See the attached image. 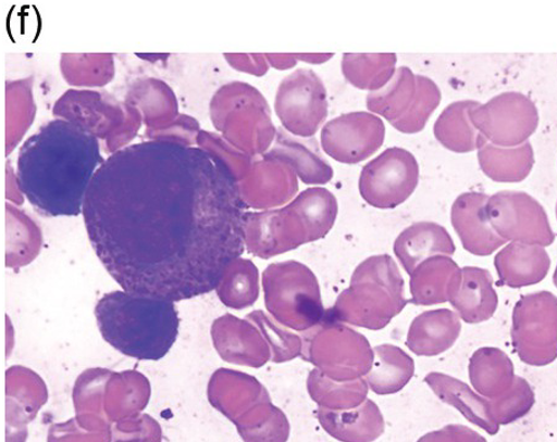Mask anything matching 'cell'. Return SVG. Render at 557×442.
<instances>
[{"label": "cell", "mask_w": 557, "mask_h": 442, "mask_svg": "<svg viewBox=\"0 0 557 442\" xmlns=\"http://www.w3.org/2000/svg\"><path fill=\"white\" fill-rule=\"evenodd\" d=\"M248 209L237 174L214 150L157 139L106 159L82 215L122 290L177 303L216 290L242 258Z\"/></svg>", "instance_id": "cell-1"}, {"label": "cell", "mask_w": 557, "mask_h": 442, "mask_svg": "<svg viewBox=\"0 0 557 442\" xmlns=\"http://www.w3.org/2000/svg\"><path fill=\"white\" fill-rule=\"evenodd\" d=\"M103 162L99 140L92 131L77 122L53 119L18 150L17 187L44 215L78 216Z\"/></svg>", "instance_id": "cell-2"}, {"label": "cell", "mask_w": 557, "mask_h": 442, "mask_svg": "<svg viewBox=\"0 0 557 442\" xmlns=\"http://www.w3.org/2000/svg\"><path fill=\"white\" fill-rule=\"evenodd\" d=\"M102 340L138 361L157 362L172 351L181 329L174 301L111 291L96 306Z\"/></svg>", "instance_id": "cell-3"}, {"label": "cell", "mask_w": 557, "mask_h": 442, "mask_svg": "<svg viewBox=\"0 0 557 442\" xmlns=\"http://www.w3.org/2000/svg\"><path fill=\"white\" fill-rule=\"evenodd\" d=\"M408 304L405 281L393 257L371 256L357 266L349 287L326 310L324 321L381 331Z\"/></svg>", "instance_id": "cell-4"}, {"label": "cell", "mask_w": 557, "mask_h": 442, "mask_svg": "<svg viewBox=\"0 0 557 442\" xmlns=\"http://www.w3.org/2000/svg\"><path fill=\"white\" fill-rule=\"evenodd\" d=\"M269 313L293 331L309 332L324 323L326 310L315 273L305 263H273L262 276Z\"/></svg>", "instance_id": "cell-5"}, {"label": "cell", "mask_w": 557, "mask_h": 442, "mask_svg": "<svg viewBox=\"0 0 557 442\" xmlns=\"http://www.w3.org/2000/svg\"><path fill=\"white\" fill-rule=\"evenodd\" d=\"M304 359L337 382L357 381L370 374L374 350L367 337L344 324L324 321L311 329Z\"/></svg>", "instance_id": "cell-6"}, {"label": "cell", "mask_w": 557, "mask_h": 442, "mask_svg": "<svg viewBox=\"0 0 557 442\" xmlns=\"http://www.w3.org/2000/svg\"><path fill=\"white\" fill-rule=\"evenodd\" d=\"M511 338L515 351L527 365L545 366L557 359V298L550 291L517 301Z\"/></svg>", "instance_id": "cell-7"}, {"label": "cell", "mask_w": 557, "mask_h": 442, "mask_svg": "<svg viewBox=\"0 0 557 442\" xmlns=\"http://www.w3.org/2000/svg\"><path fill=\"white\" fill-rule=\"evenodd\" d=\"M485 213L491 227L507 242L546 248L555 241L544 206L527 192L505 190L488 195Z\"/></svg>", "instance_id": "cell-8"}, {"label": "cell", "mask_w": 557, "mask_h": 442, "mask_svg": "<svg viewBox=\"0 0 557 442\" xmlns=\"http://www.w3.org/2000/svg\"><path fill=\"white\" fill-rule=\"evenodd\" d=\"M420 180V166L409 150L394 147L371 160L361 173L362 199L376 210H394L410 199Z\"/></svg>", "instance_id": "cell-9"}, {"label": "cell", "mask_w": 557, "mask_h": 442, "mask_svg": "<svg viewBox=\"0 0 557 442\" xmlns=\"http://www.w3.org/2000/svg\"><path fill=\"white\" fill-rule=\"evenodd\" d=\"M470 117L488 143L505 148L530 142L541 121L534 101L518 91L498 93L480 103Z\"/></svg>", "instance_id": "cell-10"}, {"label": "cell", "mask_w": 557, "mask_h": 442, "mask_svg": "<svg viewBox=\"0 0 557 442\" xmlns=\"http://www.w3.org/2000/svg\"><path fill=\"white\" fill-rule=\"evenodd\" d=\"M275 109L290 135L314 138L329 114L324 81L311 70L293 72L280 84Z\"/></svg>", "instance_id": "cell-11"}, {"label": "cell", "mask_w": 557, "mask_h": 442, "mask_svg": "<svg viewBox=\"0 0 557 442\" xmlns=\"http://www.w3.org/2000/svg\"><path fill=\"white\" fill-rule=\"evenodd\" d=\"M321 148L342 164H360L382 148L385 126L372 112H351L338 116L321 129Z\"/></svg>", "instance_id": "cell-12"}, {"label": "cell", "mask_w": 557, "mask_h": 442, "mask_svg": "<svg viewBox=\"0 0 557 442\" xmlns=\"http://www.w3.org/2000/svg\"><path fill=\"white\" fill-rule=\"evenodd\" d=\"M488 195L481 192H466L457 197L451 205L450 222L462 248L479 257L493 255L507 241L499 238L491 227L485 213Z\"/></svg>", "instance_id": "cell-13"}, {"label": "cell", "mask_w": 557, "mask_h": 442, "mask_svg": "<svg viewBox=\"0 0 557 442\" xmlns=\"http://www.w3.org/2000/svg\"><path fill=\"white\" fill-rule=\"evenodd\" d=\"M249 177L240 188L244 202L252 209H273L296 199L298 176L280 160L265 156L253 166Z\"/></svg>", "instance_id": "cell-14"}, {"label": "cell", "mask_w": 557, "mask_h": 442, "mask_svg": "<svg viewBox=\"0 0 557 442\" xmlns=\"http://www.w3.org/2000/svg\"><path fill=\"white\" fill-rule=\"evenodd\" d=\"M216 350L224 361L261 368L271 359L265 337L251 323L232 315L216 319L213 327Z\"/></svg>", "instance_id": "cell-15"}, {"label": "cell", "mask_w": 557, "mask_h": 442, "mask_svg": "<svg viewBox=\"0 0 557 442\" xmlns=\"http://www.w3.org/2000/svg\"><path fill=\"white\" fill-rule=\"evenodd\" d=\"M301 244L324 239L333 230L338 203L324 187H310L285 206Z\"/></svg>", "instance_id": "cell-16"}, {"label": "cell", "mask_w": 557, "mask_h": 442, "mask_svg": "<svg viewBox=\"0 0 557 442\" xmlns=\"http://www.w3.org/2000/svg\"><path fill=\"white\" fill-rule=\"evenodd\" d=\"M449 303L469 325H479L493 318L498 307L493 275L480 267H462Z\"/></svg>", "instance_id": "cell-17"}, {"label": "cell", "mask_w": 557, "mask_h": 442, "mask_svg": "<svg viewBox=\"0 0 557 442\" xmlns=\"http://www.w3.org/2000/svg\"><path fill=\"white\" fill-rule=\"evenodd\" d=\"M394 253L405 271L411 276L424 261L455 255L456 243L441 224L420 222L400 232L394 242Z\"/></svg>", "instance_id": "cell-18"}, {"label": "cell", "mask_w": 557, "mask_h": 442, "mask_svg": "<svg viewBox=\"0 0 557 442\" xmlns=\"http://www.w3.org/2000/svg\"><path fill=\"white\" fill-rule=\"evenodd\" d=\"M552 258L542 247L509 242L495 257L499 285L512 289L541 283L549 273Z\"/></svg>", "instance_id": "cell-19"}, {"label": "cell", "mask_w": 557, "mask_h": 442, "mask_svg": "<svg viewBox=\"0 0 557 442\" xmlns=\"http://www.w3.org/2000/svg\"><path fill=\"white\" fill-rule=\"evenodd\" d=\"M461 333V319L449 308L424 312L413 318L406 346L419 356H437L455 346Z\"/></svg>", "instance_id": "cell-20"}, {"label": "cell", "mask_w": 557, "mask_h": 442, "mask_svg": "<svg viewBox=\"0 0 557 442\" xmlns=\"http://www.w3.org/2000/svg\"><path fill=\"white\" fill-rule=\"evenodd\" d=\"M288 164L306 185L321 186L333 180L334 171L314 138H296L280 130L276 146L267 155Z\"/></svg>", "instance_id": "cell-21"}, {"label": "cell", "mask_w": 557, "mask_h": 442, "mask_svg": "<svg viewBox=\"0 0 557 442\" xmlns=\"http://www.w3.org/2000/svg\"><path fill=\"white\" fill-rule=\"evenodd\" d=\"M460 271L451 257L437 256L422 262L410 276V304L431 306L449 303Z\"/></svg>", "instance_id": "cell-22"}, {"label": "cell", "mask_w": 557, "mask_h": 442, "mask_svg": "<svg viewBox=\"0 0 557 442\" xmlns=\"http://www.w3.org/2000/svg\"><path fill=\"white\" fill-rule=\"evenodd\" d=\"M480 105L475 100H460L443 110L433 131L438 142L456 153H470L487 143L475 128L470 112Z\"/></svg>", "instance_id": "cell-23"}, {"label": "cell", "mask_w": 557, "mask_h": 442, "mask_svg": "<svg viewBox=\"0 0 557 442\" xmlns=\"http://www.w3.org/2000/svg\"><path fill=\"white\" fill-rule=\"evenodd\" d=\"M469 379L476 392L485 396H504L513 388L517 375L509 356L498 348H480L470 357Z\"/></svg>", "instance_id": "cell-24"}, {"label": "cell", "mask_w": 557, "mask_h": 442, "mask_svg": "<svg viewBox=\"0 0 557 442\" xmlns=\"http://www.w3.org/2000/svg\"><path fill=\"white\" fill-rule=\"evenodd\" d=\"M481 171L491 180L503 184H517L531 175L535 164L531 142L513 148L486 143L478 150Z\"/></svg>", "instance_id": "cell-25"}, {"label": "cell", "mask_w": 557, "mask_h": 442, "mask_svg": "<svg viewBox=\"0 0 557 442\" xmlns=\"http://www.w3.org/2000/svg\"><path fill=\"white\" fill-rule=\"evenodd\" d=\"M374 363L366 380L376 393L394 394L401 391L414 375L412 357L394 344H381L373 348Z\"/></svg>", "instance_id": "cell-26"}, {"label": "cell", "mask_w": 557, "mask_h": 442, "mask_svg": "<svg viewBox=\"0 0 557 442\" xmlns=\"http://www.w3.org/2000/svg\"><path fill=\"white\" fill-rule=\"evenodd\" d=\"M417 96L418 75L408 67H400L384 88L368 93L367 108L394 126L408 114Z\"/></svg>", "instance_id": "cell-27"}, {"label": "cell", "mask_w": 557, "mask_h": 442, "mask_svg": "<svg viewBox=\"0 0 557 442\" xmlns=\"http://www.w3.org/2000/svg\"><path fill=\"white\" fill-rule=\"evenodd\" d=\"M398 58L394 53L355 54L346 53L343 59L344 77L354 87L371 92L381 90L396 72Z\"/></svg>", "instance_id": "cell-28"}, {"label": "cell", "mask_w": 557, "mask_h": 442, "mask_svg": "<svg viewBox=\"0 0 557 442\" xmlns=\"http://www.w3.org/2000/svg\"><path fill=\"white\" fill-rule=\"evenodd\" d=\"M220 299L225 306L235 310L250 307L260 294L259 270L249 260L239 258L232 263L219 288Z\"/></svg>", "instance_id": "cell-29"}, {"label": "cell", "mask_w": 557, "mask_h": 442, "mask_svg": "<svg viewBox=\"0 0 557 442\" xmlns=\"http://www.w3.org/2000/svg\"><path fill=\"white\" fill-rule=\"evenodd\" d=\"M307 388L311 399L332 408L357 406L366 400L368 390H370L366 378L357 381L337 382L329 379L327 376L317 369L309 372Z\"/></svg>", "instance_id": "cell-30"}, {"label": "cell", "mask_w": 557, "mask_h": 442, "mask_svg": "<svg viewBox=\"0 0 557 442\" xmlns=\"http://www.w3.org/2000/svg\"><path fill=\"white\" fill-rule=\"evenodd\" d=\"M321 421L330 431L347 441H361L372 435L381 425V413L372 401H366L354 413H321Z\"/></svg>", "instance_id": "cell-31"}, {"label": "cell", "mask_w": 557, "mask_h": 442, "mask_svg": "<svg viewBox=\"0 0 557 442\" xmlns=\"http://www.w3.org/2000/svg\"><path fill=\"white\" fill-rule=\"evenodd\" d=\"M247 319L261 329L262 336L270 345L273 363H287L304 354L305 341L301 337L289 331V328L273 323L265 313L253 312Z\"/></svg>", "instance_id": "cell-32"}, {"label": "cell", "mask_w": 557, "mask_h": 442, "mask_svg": "<svg viewBox=\"0 0 557 442\" xmlns=\"http://www.w3.org/2000/svg\"><path fill=\"white\" fill-rule=\"evenodd\" d=\"M437 396L447 402L455 404L458 408L469 412L471 416L481 417L487 411V404L479 397L466 382H462L453 376L443 372H430L424 378Z\"/></svg>", "instance_id": "cell-33"}, {"label": "cell", "mask_w": 557, "mask_h": 442, "mask_svg": "<svg viewBox=\"0 0 557 442\" xmlns=\"http://www.w3.org/2000/svg\"><path fill=\"white\" fill-rule=\"evenodd\" d=\"M442 92L432 79L418 75V96L408 114L393 127L405 135L419 134L428 125L429 118L440 106Z\"/></svg>", "instance_id": "cell-34"}, {"label": "cell", "mask_w": 557, "mask_h": 442, "mask_svg": "<svg viewBox=\"0 0 557 442\" xmlns=\"http://www.w3.org/2000/svg\"><path fill=\"white\" fill-rule=\"evenodd\" d=\"M276 55V54H275ZM268 59H271V63L275 65L278 70H288L290 67H295L298 60H296V54H283L276 55V59L273 55H268Z\"/></svg>", "instance_id": "cell-35"}, {"label": "cell", "mask_w": 557, "mask_h": 442, "mask_svg": "<svg viewBox=\"0 0 557 442\" xmlns=\"http://www.w3.org/2000/svg\"><path fill=\"white\" fill-rule=\"evenodd\" d=\"M553 280H554V285H555V287L557 288V266H556V269H555V273H554V278H553Z\"/></svg>", "instance_id": "cell-36"}, {"label": "cell", "mask_w": 557, "mask_h": 442, "mask_svg": "<svg viewBox=\"0 0 557 442\" xmlns=\"http://www.w3.org/2000/svg\"><path fill=\"white\" fill-rule=\"evenodd\" d=\"M556 218H557V203H556Z\"/></svg>", "instance_id": "cell-37"}]
</instances>
